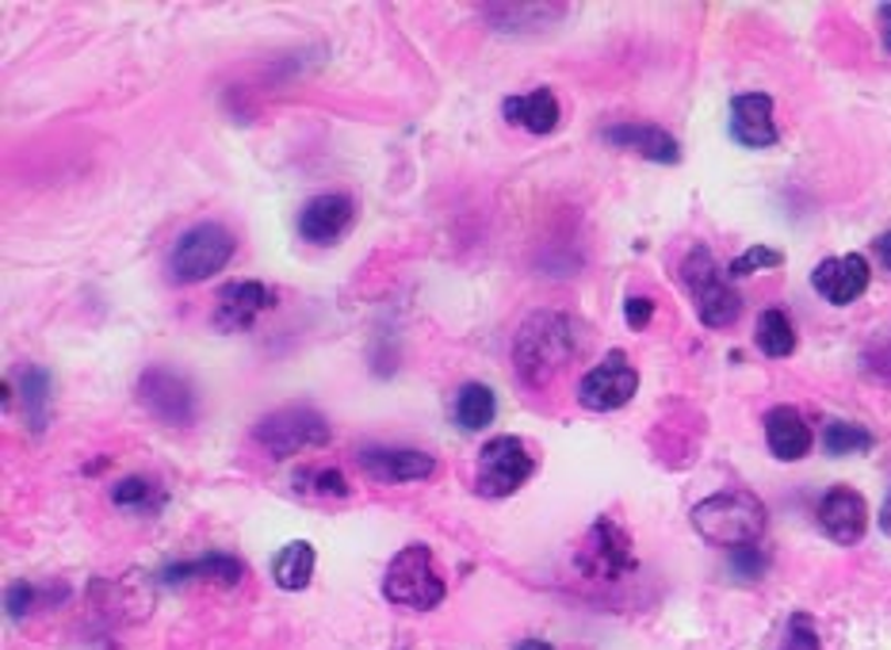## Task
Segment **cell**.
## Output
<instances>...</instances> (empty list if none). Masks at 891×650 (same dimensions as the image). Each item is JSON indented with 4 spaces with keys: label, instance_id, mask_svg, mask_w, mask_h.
I'll use <instances>...</instances> for the list:
<instances>
[{
    "label": "cell",
    "instance_id": "7c38bea8",
    "mask_svg": "<svg viewBox=\"0 0 891 650\" xmlns=\"http://www.w3.org/2000/svg\"><path fill=\"white\" fill-rule=\"evenodd\" d=\"M356 219V203L345 191H326V196L306 199V207L298 211V233L311 245H333L348 233Z\"/></svg>",
    "mask_w": 891,
    "mask_h": 650
},
{
    "label": "cell",
    "instance_id": "cb8c5ba5",
    "mask_svg": "<svg viewBox=\"0 0 891 650\" xmlns=\"http://www.w3.org/2000/svg\"><path fill=\"white\" fill-rule=\"evenodd\" d=\"M822 448H827V455H835V460H842V455H864L877 448V437L857 421H827V429H822Z\"/></svg>",
    "mask_w": 891,
    "mask_h": 650
},
{
    "label": "cell",
    "instance_id": "d590c367",
    "mask_svg": "<svg viewBox=\"0 0 891 650\" xmlns=\"http://www.w3.org/2000/svg\"><path fill=\"white\" fill-rule=\"evenodd\" d=\"M516 650H552V643H544V639H528V643H521Z\"/></svg>",
    "mask_w": 891,
    "mask_h": 650
},
{
    "label": "cell",
    "instance_id": "d6a6232c",
    "mask_svg": "<svg viewBox=\"0 0 891 650\" xmlns=\"http://www.w3.org/2000/svg\"><path fill=\"white\" fill-rule=\"evenodd\" d=\"M872 253H877V261L891 272V230H888V233H880V238L872 241Z\"/></svg>",
    "mask_w": 891,
    "mask_h": 650
},
{
    "label": "cell",
    "instance_id": "8992f818",
    "mask_svg": "<svg viewBox=\"0 0 891 650\" xmlns=\"http://www.w3.org/2000/svg\"><path fill=\"white\" fill-rule=\"evenodd\" d=\"M253 440L272 455V460H291L306 448L329 444V421L314 406H283L269 418L256 421Z\"/></svg>",
    "mask_w": 891,
    "mask_h": 650
},
{
    "label": "cell",
    "instance_id": "4dcf8cb0",
    "mask_svg": "<svg viewBox=\"0 0 891 650\" xmlns=\"http://www.w3.org/2000/svg\"><path fill=\"white\" fill-rule=\"evenodd\" d=\"M39 601V589L31 586V581H15V586H8V594H4V608H8V616H28L31 608H35Z\"/></svg>",
    "mask_w": 891,
    "mask_h": 650
},
{
    "label": "cell",
    "instance_id": "d6986e66",
    "mask_svg": "<svg viewBox=\"0 0 891 650\" xmlns=\"http://www.w3.org/2000/svg\"><path fill=\"white\" fill-rule=\"evenodd\" d=\"M241 578H245V566H241V558L227 555V552H211V555H203V558L172 563V566H165V570H161L165 586H188V581H207V586L234 589Z\"/></svg>",
    "mask_w": 891,
    "mask_h": 650
},
{
    "label": "cell",
    "instance_id": "9a60e30c",
    "mask_svg": "<svg viewBox=\"0 0 891 650\" xmlns=\"http://www.w3.org/2000/svg\"><path fill=\"white\" fill-rule=\"evenodd\" d=\"M601 138L616 149H628V154H639L654 165H678L681 161V141L662 130L658 123H616V127H605Z\"/></svg>",
    "mask_w": 891,
    "mask_h": 650
},
{
    "label": "cell",
    "instance_id": "7a4b0ae2",
    "mask_svg": "<svg viewBox=\"0 0 891 650\" xmlns=\"http://www.w3.org/2000/svg\"><path fill=\"white\" fill-rule=\"evenodd\" d=\"M765 524H769L765 502L751 490H720L693 510L696 536L712 547H723V552L757 544L765 536Z\"/></svg>",
    "mask_w": 891,
    "mask_h": 650
},
{
    "label": "cell",
    "instance_id": "f1b7e54d",
    "mask_svg": "<svg viewBox=\"0 0 891 650\" xmlns=\"http://www.w3.org/2000/svg\"><path fill=\"white\" fill-rule=\"evenodd\" d=\"M780 264H785V253H780V249L751 245L746 253H738L735 261L727 264V276L743 280V276H754V272H762V269H780Z\"/></svg>",
    "mask_w": 891,
    "mask_h": 650
},
{
    "label": "cell",
    "instance_id": "ffe728a7",
    "mask_svg": "<svg viewBox=\"0 0 891 650\" xmlns=\"http://www.w3.org/2000/svg\"><path fill=\"white\" fill-rule=\"evenodd\" d=\"M502 112H505V119L532 130V135H552L563 119L559 99H555L552 88H536V93H528V96H510L502 104Z\"/></svg>",
    "mask_w": 891,
    "mask_h": 650
},
{
    "label": "cell",
    "instance_id": "484cf974",
    "mask_svg": "<svg viewBox=\"0 0 891 650\" xmlns=\"http://www.w3.org/2000/svg\"><path fill=\"white\" fill-rule=\"evenodd\" d=\"M112 502L119 510H149V505H161V490H157V482L130 474V479H119L112 486Z\"/></svg>",
    "mask_w": 891,
    "mask_h": 650
},
{
    "label": "cell",
    "instance_id": "e0dca14e",
    "mask_svg": "<svg viewBox=\"0 0 891 650\" xmlns=\"http://www.w3.org/2000/svg\"><path fill=\"white\" fill-rule=\"evenodd\" d=\"M356 463L376 482H421L437 471V460L418 448H368L356 455Z\"/></svg>",
    "mask_w": 891,
    "mask_h": 650
},
{
    "label": "cell",
    "instance_id": "52a82bcc",
    "mask_svg": "<svg viewBox=\"0 0 891 650\" xmlns=\"http://www.w3.org/2000/svg\"><path fill=\"white\" fill-rule=\"evenodd\" d=\"M536 474V455L521 437H494L482 444L474 466V490L482 497H513Z\"/></svg>",
    "mask_w": 891,
    "mask_h": 650
},
{
    "label": "cell",
    "instance_id": "ac0fdd59",
    "mask_svg": "<svg viewBox=\"0 0 891 650\" xmlns=\"http://www.w3.org/2000/svg\"><path fill=\"white\" fill-rule=\"evenodd\" d=\"M765 440H769V452L777 455L780 463H799L811 452L815 432L796 406H773V410L765 413Z\"/></svg>",
    "mask_w": 891,
    "mask_h": 650
},
{
    "label": "cell",
    "instance_id": "8fae6325",
    "mask_svg": "<svg viewBox=\"0 0 891 650\" xmlns=\"http://www.w3.org/2000/svg\"><path fill=\"white\" fill-rule=\"evenodd\" d=\"M872 269L861 253H846V256H827V261L815 264L811 272V287L827 298L830 306H849L869 291Z\"/></svg>",
    "mask_w": 891,
    "mask_h": 650
},
{
    "label": "cell",
    "instance_id": "277c9868",
    "mask_svg": "<svg viewBox=\"0 0 891 650\" xmlns=\"http://www.w3.org/2000/svg\"><path fill=\"white\" fill-rule=\"evenodd\" d=\"M382 597L390 605L413 608V612H429L448 597V586L437 570V558L424 544L402 547L390 558L387 574H382Z\"/></svg>",
    "mask_w": 891,
    "mask_h": 650
},
{
    "label": "cell",
    "instance_id": "ba28073f",
    "mask_svg": "<svg viewBox=\"0 0 891 650\" xmlns=\"http://www.w3.org/2000/svg\"><path fill=\"white\" fill-rule=\"evenodd\" d=\"M578 566L586 578L597 581H620L639 570V558L631 552V536L612 521V516H597L594 528L586 532L578 552Z\"/></svg>",
    "mask_w": 891,
    "mask_h": 650
},
{
    "label": "cell",
    "instance_id": "836d02e7",
    "mask_svg": "<svg viewBox=\"0 0 891 650\" xmlns=\"http://www.w3.org/2000/svg\"><path fill=\"white\" fill-rule=\"evenodd\" d=\"M880 23H884V46L891 50V4L880 8Z\"/></svg>",
    "mask_w": 891,
    "mask_h": 650
},
{
    "label": "cell",
    "instance_id": "44dd1931",
    "mask_svg": "<svg viewBox=\"0 0 891 650\" xmlns=\"http://www.w3.org/2000/svg\"><path fill=\"white\" fill-rule=\"evenodd\" d=\"M314 563H318V555H314V547L306 544V539L283 544L280 552H276V558H272V578H276L280 589H287V594H298V589L311 586Z\"/></svg>",
    "mask_w": 891,
    "mask_h": 650
},
{
    "label": "cell",
    "instance_id": "4316f807",
    "mask_svg": "<svg viewBox=\"0 0 891 650\" xmlns=\"http://www.w3.org/2000/svg\"><path fill=\"white\" fill-rule=\"evenodd\" d=\"M295 490L314 494V497H348L353 494V486H348V479L337 471V466H318V471L295 474Z\"/></svg>",
    "mask_w": 891,
    "mask_h": 650
},
{
    "label": "cell",
    "instance_id": "d4e9b609",
    "mask_svg": "<svg viewBox=\"0 0 891 650\" xmlns=\"http://www.w3.org/2000/svg\"><path fill=\"white\" fill-rule=\"evenodd\" d=\"M20 395H23V413H28L31 429L43 432L50 418V375L43 368H28L20 379Z\"/></svg>",
    "mask_w": 891,
    "mask_h": 650
},
{
    "label": "cell",
    "instance_id": "4fadbf2b",
    "mask_svg": "<svg viewBox=\"0 0 891 650\" xmlns=\"http://www.w3.org/2000/svg\"><path fill=\"white\" fill-rule=\"evenodd\" d=\"M815 521H819V528L827 532L835 544L853 547L857 539L864 536V528H869V505H864V497L857 494V490L835 486L819 497Z\"/></svg>",
    "mask_w": 891,
    "mask_h": 650
},
{
    "label": "cell",
    "instance_id": "f546056e",
    "mask_svg": "<svg viewBox=\"0 0 891 650\" xmlns=\"http://www.w3.org/2000/svg\"><path fill=\"white\" fill-rule=\"evenodd\" d=\"M780 650H822L819 631H815V620L807 612H796L785 628V639H780Z\"/></svg>",
    "mask_w": 891,
    "mask_h": 650
},
{
    "label": "cell",
    "instance_id": "603a6c76",
    "mask_svg": "<svg viewBox=\"0 0 891 650\" xmlns=\"http://www.w3.org/2000/svg\"><path fill=\"white\" fill-rule=\"evenodd\" d=\"M754 345L762 348L765 356H773V360H785V356H793L796 353V329H793V322H788V314L785 311H765L762 318H757Z\"/></svg>",
    "mask_w": 891,
    "mask_h": 650
},
{
    "label": "cell",
    "instance_id": "e575fe53",
    "mask_svg": "<svg viewBox=\"0 0 891 650\" xmlns=\"http://www.w3.org/2000/svg\"><path fill=\"white\" fill-rule=\"evenodd\" d=\"M880 528L891 536V494H888V502H884V510H880Z\"/></svg>",
    "mask_w": 891,
    "mask_h": 650
},
{
    "label": "cell",
    "instance_id": "5b68a950",
    "mask_svg": "<svg viewBox=\"0 0 891 650\" xmlns=\"http://www.w3.org/2000/svg\"><path fill=\"white\" fill-rule=\"evenodd\" d=\"M234 233L222 222H199L188 233H180L177 249L169 253V276L177 283H203L234 261Z\"/></svg>",
    "mask_w": 891,
    "mask_h": 650
},
{
    "label": "cell",
    "instance_id": "7402d4cb",
    "mask_svg": "<svg viewBox=\"0 0 891 650\" xmlns=\"http://www.w3.org/2000/svg\"><path fill=\"white\" fill-rule=\"evenodd\" d=\"M452 418L463 432H482L486 424H494L497 418L494 390H490L486 382H468V387H460V395H455V402H452Z\"/></svg>",
    "mask_w": 891,
    "mask_h": 650
},
{
    "label": "cell",
    "instance_id": "6da1fadb",
    "mask_svg": "<svg viewBox=\"0 0 891 650\" xmlns=\"http://www.w3.org/2000/svg\"><path fill=\"white\" fill-rule=\"evenodd\" d=\"M578 353V329L559 311H536L524 318L513 340V364L532 390L547 387Z\"/></svg>",
    "mask_w": 891,
    "mask_h": 650
},
{
    "label": "cell",
    "instance_id": "5bb4252c",
    "mask_svg": "<svg viewBox=\"0 0 891 650\" xmlns=\"http://www.w3.org/2000/svg\"><path fill=\"white\" fill-rule=\"evenodd\" d=\"M269 306H272V291L264 287V283L238 280V283H227V287L219 291L211 322H214V329H222V333H241L261 318Z\"/></svg>",
    "mask_w": 891,
    "mask_h": 650
},
{
    "label": "cell",
    "instance_id": "83f0119b",
    "mask_svg": "<svg viewBox=\"0 0 891 650\" xmlns=\"http://www.w3.org/2000/svg\"><path fill=\"white\" fill-rule=\"evenodd\" d=\"M727 570L735 581H743V586H754V581L765 578V570H769V552H765L762 544H751V547H738V552H727Z\"/></svg>",
    "mask_w": 891,
    "mask_h": 650
},
{
    "label": "cell",
    "instance_id": "30bf717a",
    "mask_svg": "<svg viewBox=\"0 0 891 650\" xmlns=\"http://www.w3.org/2000/svg\"><path fill=\"white\" fill-rule=\"evenodd\" d=\"M138 402L154 413L157 421L172 424V429H185V424L196 421L199 406H196V390L188 387L185 375L169 371V368H146L138 379Z\"/></svg>",
    "mask_w": 891,
    "mask_h": 650
},
{
    "label": "cell",
    "instance_id": "1f68e13d",
    "mask_svg": "<svg viewBox=\"0 0 891 650\" xmlns=\"http://www.w3.org/2000/svg\"><path fill=\"white\" fill-rule=\"evenodd\" d=\"M654 318V298L647 295H631L628 303H623V322L631 325V329H647Z\"/></svg>",
    "mask_w": 891,
    "mask_h": 650
},
{
    "label": "cell",
    "instance_id": "3957f363",
    "mask_svg": "<svg viewBox=\"0 0 891 650\" xmlns=\"http://www.w3.org/2000/svg\"><path fill=\"white\" fill-rule=\"evenodd\" d=\"M681 283L693 295L696 318H701L707 329H727L735 325V318L743 314V295L731 287V276L715 264L712 249L707 245H693L681 261Z\"/></svg>",
    "mask_w": 891,
    "mask_h": 650
},
{
    "label": "cell",
    "instance_id": "9c48e42d",
    "mask_svg": "<svg viewBox=\"0 0 891 650\" xmlns=\"http://www.w3.org/2000/svg\"><path fill=\"white\" fill-rule=\"evenodd\" d=\"M639 390V371L628 364V356L616 348L597 368H589L578 382V406L589 413H612L628 406Z\"/></svg>",
    "mask_w": 891,
    "mask_h": 650
},
{
    "label": "cell",
    "instance_id": "2e32d148",
    "mask_svg": "<svg viewBox=\"0 0 891 650\" xmlns=\"http://www.w3.org/2000/svg\"><path fill=\"white\" fill-rule=\"evenodd\" d=\"M731 135L746 149L777 146V123H773V99L765 93H743L731 99Z\"/></svg>",
    "mask_w": 891,
    "mask_h": 650
}]
</instances>
